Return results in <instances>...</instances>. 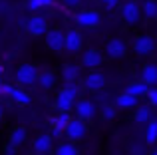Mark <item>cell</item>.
Returning <instances> with one entry per match:
<instances>
[{
	"instance_id": "9a60e30c",
	"label": "cell",
	"mask_w": 157,
	"mask_h": 155,
	"mask_svg": "<svg viewBox=\"0 0 157 155\" xmlns=\"http://www.w3.org/2000/svg\"><path fill=\"white\" fill-rule=\"evenodd\" d=\"M50 147H52L50 135H38L36 137V141H34V151L36 153H46V151H50Z\"/></svg>"
},
{
	"instance_id": "4dcf8cb0",
	"label": "cell",
	"mask_w": 157,
	"mask_h": 155,
	"mask_svg": "<svg viewBox=\"0 0 157 155\" xmlns=\"http://www.w3.org/2000/svg\"><path fill=\"white\" fill-rule=\"evenodd\" d=\"M6 155H14V147H12V145H10V147H8V151H6Z\"/></svg>"
},
{
	"instance_id": "2e32d148",
	"label": "cell",
	"mask_w": 157,
	"mask_h": 155,
	"mask_svg": "<svg viewBox=\"0 0 157 155\" xmlns=\"http://www.w3.org/2000/svg\"><path fill=\"white\" fill-rule=\"evenodd\" d=\"M141 76H143V84L155 85L157 84V66H153V64L145 66V68H143V72H141Z\"/></svg>"
},
{
	"instance_id": "9c48e42d",
	"label": "cell",
	"mask_w": 157,
	"mask_h": 155,
	"mask_svg": "<svg viewBox=\"0 0 157 155\" xmlns=\"http://www.w3.org/2000/svg\"><path fill=\"white\" fill-rule=\"evenodd\" d=\"M133 48L139 54H149V52L153 50V38H149V36H139V38H135Z\"/></svg>"
},
{
	"instance_id": "3957f363",
	"label": "cell",
	"mask_w": 157,
	"mask_h": 155,
	"mask_svg": "<svg viewBox=\"0 0 157 155\" xmlns=\"http://www.w3.org/2000/svg\"><path fill=\"white\" fill-rule=\"evenodd\" d=\"M36 76H38V72H36L34 66H30V64H24V66H20L18 74H16V78H18V81L22 85H30L36 81Z\"/></svg>"
},
{
	"instance_id": "d4e9b609",
	"label": "cell",
	"mask_w": 157,
	"mask_h": 155,
	"mask_svg": "<svg viewBox=\"0 0 157 155\" xmlns=\"http://www.w3.org/2000/svg\"><path fill=\"white\" fill-rule=\"evenodd\" d=\"M143 12H145L147 18H155L157 16V2L155 0H147V2L143 4Z\"/></svg>"
},
{
	"instance_id": "7a4b0ae2",
	"label": "cell",
	"mask_w": 157,
	"mask_h": 155,
	"mask_svg": "<svg viewBox=\"0 0 157 155\" xmlns=\"http://www.w3.org/2000/svg\"><path fill=\"white\" fill-rule=\"evenodd\" d=\"M76 22L84 28H94L100 24V14L96 10H82L76 14Z\"/></svg>"
},
{
	"instance_id": "7402d4cb",
	"label": "cell",
	"mask_w": 157,
	"mask_h": 155,
	"mask_svg": "<svg viewBox=\"0 0 157 155\" xmlns=\"http://www.w3.org/2000/svg\"><path fill=\"white\" fill-rule=\"evenodd\" d=\"M24 137H26V131H24V127H16L14 131H12V135H10V145H12V147L20 145V143L24 141Z\"/></svg>"
},
{
	"instance_id": "6da1fadb",
	"label": "cell",
	"mask_w": 157,
	"mask_h": 155,
	"mask_svg": "<svg viewBox=\"0 0 157 155\" xmlns=\"http://www.w3.org/2000/svg\"><path fill=\"white\" fill-rule=\"evenodd\" d=\"M64 133H66V137H70L72 141L82 139V137H84V133H86L84 121H82V119H70L68 125H66V129H64Z\"/></svg>"
},
{
	"instance_id": "5b68a950",
	"label": "cell",
	"mask_w": 157,
	"mask_h": 155,
	"mask_svg": "<svg viewBox=\"0 0 157 155\" xmlns=\"http://www.w3.org/2000/svg\"><path fill=\"white\" fill-rule=\"evenodd\" d=\"M107 56L109 58H121L123 54H125V42L123 40H119V38H115V40H111L109 44H107Z\"/></svg>"
},
{
	"instance_id": "ba28073f",
	"label": "cell",
	"mask_w": 157,
	"mask_h": 155,
	"mask_svg": "<svg viewBox=\"0 0 157 155\" xmlns=\"http://www.w3.org/2000/svg\"><path fill=\"white\" fill-rule=\"evenodd\" d=\"M86 85L90 89H94V92H98V89H101L105 85V76L100 74V72H92V74L86 78Z\"/></svg>"
},
{
	"instance_id": "83f0119b",
	"label": "cell",
	"mask_w": 157,
	"mask_h": 155,
	"mask_svg": "<svg viewBox=\"0 0 157 155\" xmlns=\"http://www.w3.org/2000/svg\"><path fill=\"white\" fill-rule=\"evenodd\" d=\"M147 97L153 105H157V88H147Z\"/></svg>"
},
{
	"instance_id": "f1b7e54d",
	"label": "cell",
	"mask_w": 157,
	"mask_h": 155,
	"mask_svg": "<svg viewBox=\"0 0 157 155\" xmlns=\"http://www.w3.org/2000/svg\"><path fill=\"white\" fill-rule=\"evenodd\" d=\"M66 4H68V6H80L82 4V0H64Z\"/></svg>"
},
{
	"instance_id": "7c38bea8",
	"label": "cell",
	"mask_w": 157,
	"mask_h": 155,
	"mask_svg": "<svg viewBox=\"0 0 157 155\" xmlns=\"http://www.w3.org/2000/svg\"><path fill=\"white\" fill-rule=\"evenodd\" d=\"M76 113H78L80 119H92L94 117V104L88 101V100L80 101V104L76 105Z\"/></svg>"
},
{
	"instance_id": "8fae6325",
	"label": "cell",
	"mask_w": 157,
	"mask_h": 155,
	"mask_svg": "<svg viewBox=\"0 0 157 155\" xmlns=\"http://www.w3.org/2000/svg\"><path fill=\"white\" fill-rule=\"evenodd\" d=\"M74 100H76V96H72V93L68 92V89H62L60 93H58V109H62V112H68L70 108H72V104H74Z\"/></svg>"
},
{
	"instance_id": "f546056e",
	"label": "cell",
	"mask_w": 157,
	"mask_h": 155,
	"mask_svg": "<svg viewBox=\"0 0 157 155\" xmlns=\"http://www.w3.org/2000/svg\"><path fill=\"white\" fill-rule=\"evenodd\" d=\"M101 2H104L105 6H115V4H117V0H101Z\"/></svg>"
},
{
	"instance_id": "603a6c76",
	"label": "cell",
	"mask_w": 157,
	"mask_h": 155,
	"mask_svg": "<svg viewBox=\"0 0 157 155\" xmlns=\"http://www.w3.org/2000/svg\"><path fill=\"white\" fill-rule=\"evenodd\" d=\"M78 74H80V68L74 66V64H68V66L64 68V80L66 81H76Z\"/></svg>"
},
{
	"instance_id": "44dd1931",
	"label": "cell",
	"mask_w": 157,
	"mask_h": 155,
	"mask_svg": "<svg viewBox=\"0 0 157 155\" xmlns=\"http://www.w3.org/2000/svg\"><path fill=\"white\" fill-rule=\"evenodd\" d=\"M149 108H145V105H139L137 109H135V121L137 123H147L149 121Z\"/></svg>"
},
{
	"instance_id": "ac0fdd59",
	"label": "cell",
	"mask_w": 157,
	"mask_h": 155,
	"mask_svg": "<svg viewBox=\"0 0 157 155\" xmlns=\"http://www.w3.org/2000/svg\"><path fill=\"white\" fill-rule=\"evenodd\" d=\"M145 141L149 145H153L157 141V119L147 121V129H145Z\"/></svg>"
},
{
	"instance_id": "ffe728a7",
	"label": "cell",
	"mask_w": 157,
	"mask_h": 155,
	"mask_svg": "<svg viewBox=\"0 0 157 155\" xmlns=\"http://www.w3.org/2000/svg\"><path fill=\"white\" fill-rule=\"evenodd\" d=\"M127 93H131L133 97H141L147 93V84H143V81H135V84H131L129 88H127Z\"/></svg>"
},
{
	"instance_id": "5bb4252c",
	"label": "cell",
	"mask_w": 157,
	"mask_h": 155,
	"mask_svg": "<svg viewBox=\"0 0 157 155\" xmlns=\"http://www.w3.org/2000/svg\"><path fill=\"white\" fill-rule=\"evenodd\" d=\"M46 38H48V46L52 50H62L64 48V34L60 30H50Z\"/></svg>"
},
{
	"instance_id": "d6986e66",
	"label": "cell",
	"mask_w": 157,
	"mask_h": 155,
	"mask_svg": "<svg viewBox=\"0 0 157 155\" xmlns=\"http://www.w3.org/2000/svg\"><path fill=\"white\" fill-rule=\"evenodd\" d=\"M135 104H137V97H133L131 93H127V92L121 93V96L115 100V105H117V108H133Z\"/></svg>"
},
{
	"instance_id": "1f68e13d",
	"label": "cell",
	"mask_w": 157,
	"mask_h": 155,
	"mask_svg": "<svg viewBox=\"0 0 157 155\" xmlns=\"http://www.w3.org/2000/svg\"><path fill=\"white\" fill-rule=\"evenodd\" d=\"M0 119H2V109H0Z\"/></svg>"
},
{
	"instance_id": "cb8c5ba5",
	"label": "cell",
	"mask_w": 157,
	"mask_h": 155,
	"mask_svg": "<svg viewBox=\"0 0 157 155\" xmlns=\"http://www.w3.org/2000/svg\"><path fill=\"white\" fill-rule=\"evenodd\" d=\"M36 80L40 81V85H42V88H52V85H54V80H56V78H54L52 72H42L40 76H36Z\"/></svg>"
},
{
	"instance_id": "4316f807",
	"label": "cell",
	"mask_w": 157,
	"mask_h": 155,
	"mask_svg": "<svg viewBox=\"0 0 157 155\" xmlns=\"http://www.w3.org/2000/svg\"><path fill=\"white\" fill-rule=\"evenodd\" d=\"M101 115H104V119H113L115 108H113V105H104V109H101Z\"/></svg>"
},
{
	"instance_id": "4fadbf2b",
	"label": "cell",
	"mask_w": 157,
	"mask_h": 155,
	"mask_svg": "<svg viewBox=\"0 0 157 155\" xmlns=\"http://www.w3.org/2000/svg\"><path fill=\"white\" fill-rule=\"evenodd\" d=\"M72 119V117H70V113L68 112H64V113H60V115L56 117V119H54V127H52V133L54 135H58L60 137L62 133H64V129H66V125H68V121Z\"/></svg>"
},
{
	"instance_id": "d6a6232c",
	"label": "cell",
	"mask_w": 157,
	"mask_h": 155,
	"mask_svg": "<svg viewBox=\"0 0 157 155\" xmlns=\"http://www.w3.org/2000/svg\"><path fill=\"white\" fill-rule=\"evenodd\" d=\"M0 74H2V66H0ZM0 85H2V84H0Z\"/></svg>"
},
{
	"instance_id": "484cf974",
	"label": "cell",
	"mask_w": 157,
	"mask_h": 155,
	"mask_svg": "<svg viewBox=\"0 0 157 155\" xmlns=\"http://www.w3.org/2000/svg\"><path fill=\"white\" fill-rule=\"evenodd\" d=\"M56 155H78V151H76V147H74V145L64 143V145H60V147H58Z\"/></svg>"
},
{
	"instance_id": "836d02e7",
	"label": "cell",
	"mask_w": 157,
	"mask_h": 155,
	"mask_svg": "<svg viewBox=\"0 0 157 155\" xmlns=\"http://www.w3.org/2000/svg\"><path fill=\"white\" fill-rule=\"evenodd\" d=\"M151 155H157V151H153V153H151Z\"/></svg>"
},
{
	"instance_id": "8992f818",
	"label": "cell",
	"mask_w": 157,
	"mask_h": 155,
	"mask_svg": "<svg viewBox=\"0 0 157 155\" xmlns=\"http://www.w3.org/2000/svg\"><path fill=\"white\" fill-rule=\"evenodd\" d=\"M28 32L34 36H40L46 32V20L42 18V16H32L30 20H28Z\"/></svg>"
},
{
	"instance_id": "277c9868",
	"label": "cell",
	"mask_w": 157,
	"mask_h": 155,
	"mask_svg": "<svg viewBox=\"0 0 157 155\" xmlns=\"http://www.w3.org/2000/svg\"><path fill=\"white\" fill-rule=\"evenodd\" d=\"M64 48L68 52H78L82 48V34L76 30H70L68 34H64Z\"/></svg>"
},
{
	"instance_id": "30bf717a",
	"label": "cell",
	"mask_w": 157,
	"mask_h": 155,
	"mask_svg": "<svg viewBox=\"0 0 157 155\" xmlns=\"http://www.w3.org/2000/svg\"><path fill=\"white\" fill-rule=\"evenodd\" d=\"M0 92L12 96L16 101H18V104H30V97H28V93H24V92H20V89L12 88V85H0Z\"/></svg>"
},
{
	"instance_id": "52a82bcc",
	"label": "cell",
	"mask_w": 157,
	"mask_h": 155,
	"mask_svg": "<svg viewBox=\"0 0 157 155\" xmlns=\"http://www.w3.org/2000/svg\"><path fill=\"white\" fill-rule=\"evenodd\" d=\"M121 16H123V20H127V22H137V20H139V6L135 2L123 4Z\"/></svg>"
},
{
	"instance_id": "e0dca14e",
	"label": "cell",
	"mask_w": 157,
	"mask_h": 155,
	"mask_svg": "<svg viewBox=\"0 0 157 155\" xmlns=\"http://www.w3.org/2000/svg\"><path fill=\"white\" fill-rule=\"evenodd\" d=\"M101 64V54L98 50H90L84 54V66L88 68H98Z\"/></svg>"
}]
</instances>
